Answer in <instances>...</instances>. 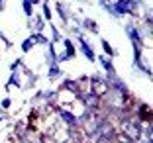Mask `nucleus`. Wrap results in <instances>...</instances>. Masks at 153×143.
<instances>
[{"label":"nucleus","instance_id":"4","mask_svg":"<svg viewBox=\"0 0 153 143\" xmlns=\"http://www.w3.org/2000/svg\"><path fill=\"white\" fill-rule=\"evenodd\" d=\"M92 88H94V94L96 96H100V94H106L108 92V84L104 82V79H96V81H92Z\"/></svg>","mask_w":153,"mask_h":143},{"label":"nucleus","instance_id":"8","mask_svg":"<svg viewBox=\"0 0 153 143\" xmlns=\"http://www.w3.org/2000/svg\"><path fill=\"white\" fill-rule=\"evenodd\" d=\"M30 47H32V39H27L26 43H24V51H30Z\"/></svg>","mask_w":153,"mask_h":143},{"label":"nucleus","instance_id":"6","mask_svg":"<svg viewBox=\"0 0 153 143\" xmlns=\"http://www.w3.org/2000/svg\"><path fill=\"white\" fill-rule=\"evenodd\" d=\"M100 63L104 65V69H106L108 73H112V65H110V61H108V59H100Z\"/></svg>","mask_w":153,"mask_h":143},{"label":"nucleus","instance_id":"9","mask_svg":"<svg viewBox=\"0 0 153 143\" xmlns=\"http://www.w3.org/2000/svg\"><path fill=\"white\" fill-rule=\"evenodd\" d=\"M102 45H104V49L108 51V53H114V51H112V49H110V45H108V43H106V41H102Z\"/></svg>","mask_w":153,"mask_h":143},{"label":"nucleus","instance_id":"1","mask_svg":"<svg viewBox=\"0 0 153 143\" xmlns=\"http://www.w3.org/2000/svg\"><path fill=\"white\" fill-rule=\"evenodd\" d=\"M122 133L126 135L130 141H137L140 135H141V127H140V124L134 122V120H124L122 122Z\"/></svg>","mask_w":153,"mask_h":143},{"label":"nucleus","instance_id":"3","mask_svg":"<svg viewBox=\"0 0 153 143\" xmlns=\"http://www.w3.org/2000/svg\"><path fill=\"white\" fill-rule=\"evenodd\" d=\"M82 102H85L88 108H92V110H94V108H98V104H100V98L96 96L94 92H88V94H82Z\"/></svg>","mask_w":153,"mask_h":143},{"label":"nucleus","instance_id":"7","mask_svg":"<svg viewBox=\"0 0 153 143\" xmlns=\"http://www.w3.org/2000/svg\"><path fill=\"white\" fill-rule=\"evenodd\" d=\"M24 10H26V14H32V6H30V0H24Z\"/></svg>","mask_w":153,"mask_h":143},{"label":"nucleus","instance_id":"5","mask_svg":"<svg viewBox=\"0 0 153 143\" xmlns=\"http://www.w3.org/2000/svg\"><path fill=\"white\" fill-rule=\"evenodd\" d=\"M81 47H82V51H85V55H86L88 59H94V55H92V51H90V47H88V43H86V41H82Z\"/></svg>","mask_w":153,"mask_h":143},{"label":"nucleus","instance_id":"2","mask_svg":"<svg viewBox=\"0 0 153 143\" xmlns=\"http://www.w3.org/2000/svg\"><path fill=\"white\" fill-rule=\"evenodd\" d=\"M135 10V4L131 0H118L116 2V12L120 14H131Z\"/></svg>","mask_w":153,"mask_h":143},{"label":"nucleus","instance_id":"10","mask_svg":"<svg viewBox=\"0 0 153 143\" xmlns=\"http://www.w3.org/2000/svg\"><path fill=\"white\" fill-rule=\"evenodd\" d=\"M36 2H37V0H36Z\"/></svg>","mask_w":153,"mask_h":143}]
</instances>
